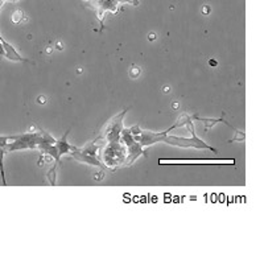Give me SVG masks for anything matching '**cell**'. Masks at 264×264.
Here are the masks:
<instances>
[{"instance_id": "5b68a950", "label": "cell", "mask_w": 264, "mask_h": 264, "mask_svg": "<svg viewBox=\"0 0 264 264\" xmlns=\"http://www.w3.org/2000/svg\"><path fill=\"white\" fill-rule=\"evenodd\" d=\"M128 108L123 110L121 114L115 115L111 121L108 122L107 126L103 130V136L102 139L106 141H121L122 139V132H123V119L127 114Z\"/></svg>"}, {"instance_id": "9c48e42d", "label": "cell", "mask_w": 264, "mask_h": 264, "mask_svg": "<svg viewBox=\"0 0 264 264\" xmlns=\"http://www.w3.org/2000/svg\"><path fill=\"white\" fill-rule=\"evenodd\" d=\"M2 41V45H3V49L6 52H4V56H6L7 58H10V60H13V61H26L24 58H21L19 56V54L15 52V49L11 46L10 44H7L6 41H3V40H0Z\"/></svg>"}, {"instance_id": "ba28073f", "label": "cell", "mask_w": 264, "mask_h": 264, "mask_svg": "<svg viewBox=\"0 0 264 264\" xmlns=\"http://www.w3.org/2000/svg\"><path fill=\"white\" fill-rule=\"evenodd\" d=\"M69 132H70V130H67L66 132H65L64 136L61 137L60 140H57V143H56V147H57L58 153L61 155V157L64 156V155H67V153H70L71 151L76 148V147L71 146V144L67 141V135H69Z\"/></svg>"}, {"instance_id": "277c9868", "label": "cell", "mask_w": 264, "mask_h": 264, "mask_svg": "<svg viewBox=\"0 0 264 264\" xmlns=\"http://www.w3.org/2000/svg\"><path fill=\"white\" fill-rule=\"evenodd\" d=\"M121 141L124 144V146L127 147V151H128L126 165L131 166L137 159H139V157L141 156V155H146V152H144V147L141 146L136 139H135V136L132 135V132H131V128H124L123 132H122Z\"/></svg>"}, {"instance_id": "7a4b0ae2", "label": "cell", "mask_w": 264, "mask_h": 264, "mask_svg": "<svg viewBox=\"0 0 264 264\" xmlns=\"http://www.w3.org/2000/svg\"><path fill=\"white\" fill-rule=\"evenodd\" d=\"M102 140V137H99L97 140L90 141L86 146L82 147V148H74L70 152V156L74 160L80 162H85V164H89V165L98 166L101 169H107L106 165L102 162V160L98 159V152L101 150V143L99 141Z\"/></svg>"}, {"instance_id": "30bf717a", "label": "cell", "mask_w": 264, "mask_h": 264, "mask_svg": "<svg viewBox=\"0 0 264 264\" xmlns=\"http://www.w3.org/2000/svg\"><path fill=\"white\" fill-rule=\"evenodd\" d=\"M191 118H193V121H200V122H202V123L205 124V128H206V130H209V128H211L214 126V124H217L218 123V122H223V123H226L227 126H230L229 123H227L226 121H225V119H211V118H200V116H197V115H194V116H191ZM230 127H231V126H230ZM231 128H234V127H231Z\"/></svg>"}, {"instance_id": "8992f818", "label": "cell", "mask_w": 264, "mask_h": 264, "mask_svg": "<svg viewBox=\"0 0 264 264\" xmlns=\"http://www.w3.org/2000/svg\"><path fill=\"white\" fill-rule=\"evenodd\" d=\"M178 127H182L181 119H180V121H178L176 124H173L172 127L168 128L166 131H162V132H150V131L141 130L140 135L135 137V139H136V140L139 141V143H140L144 148H146V147H151L156 143H162V139L168 135V132H171V131L175 130V128H178Z\"/></svg>"}, {"instance_id": "52a82bcc", "label": "cell", "mask_w": 264, "mask_h": 264, "mask_svg": "<svg viewBox=\"0 0 264 264\" xmlns=\"http://www.w3.org/2000/svg\"><path fill=\"white\" fill-rule=\"evenodd\" d=\"M91 8H94L97 12V17L101 21V26H103V17L106 12L116 13L119 10V0H85Z\"/></svg>"}, {"instance_id": "6da1fadb", "label": "cell", "mask_w": 264, "mask_h": 264, "mask_svg": "<svg viewBox=\"0 0 264 264\" xmlns=\"http://www.w3.org/2000/svg\"><path fill=\"white\" fill-rule=\"evenodd\" d=\"M127 156V147L122 141H107L101 150V160L106 168L111 169V171L126 164Z\"/></svg>"}, {"instance_id": "8fae6325", "label": "cell", "mask_w": 264, "mask_h": 264, "mask_svg": "<svg viewBox=\"0 0 264 264\" xmlns=\"http://www.w3.org/2000/svg\"><path fill=\"white\" fill-rule=\"evenodd\" d=\"M121 4L124 3H128V4H132V6H139V0H119Z\"/></svg>"}, {"instance_id": "3957f363", "label": "cell", "mask_w": 264, "mask_h": 264, "mask_svg": "<svg viewBox=\"0 0 264 264\" xmlns=\"http://www.w3.org/2000/svg\"><path fill=\"white\" fill-rule=\"evenodd\" d=\"M191 137H180V136H171V135H166L164 139H162V143L168 144V146L173 147H180V148H196V150H207L211 151V152H217L215 148L210 147L207 143H205L202 139L196 135V132L190 134Z\"/></svg>"}]
</instances>
